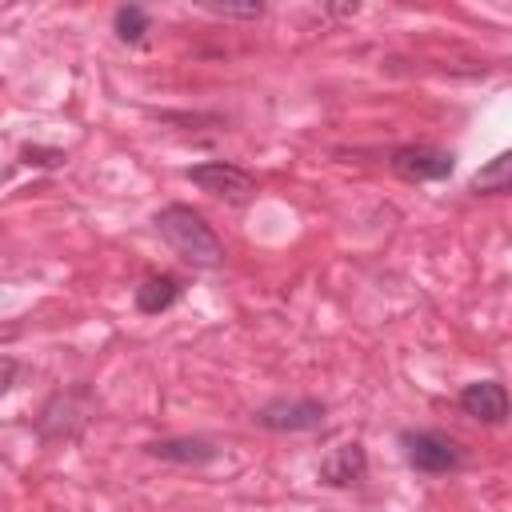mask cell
I'll return each instance as SVG.
<instances>
[{"label":"cell","instance_id":"cell-1","mask_svg":"<svg viewBox=\"0 0 512 512\" xmlns=\"http://www.w3.org/2000/svg\"><path fill=\"white\" fill-rule=\"evenodd\" d=\"M152 224H156L160 240H164L180 260H188L192 268H220L224 244H220V236L212 232V224H208L196 208H188V204H164V208L152 216Z\"/></svg>","mask_w":512,"mask_h":512},{"label":"cell","instance_id":"cell-2","mask_svg":"<svg viewBox=\"0 0 512 512\" xmlns=\"http://www.w3.org/2000/svg\"><path fill=\"white\" fill-rule=\"evenodd\" d=\"M400 448H404V464L424 476H444L464 464V448L440 428H408L400 432Z\"/></svg>","mask_w":512,"mask_h":512},{"label":"cell","instance_id":"cell-3","mask_svg":"<svg viewBox=\"0 0 512 512\" xmlns=\"http://www.w3.org/2000/svg\"><path fill=\"white\" fill-rule=\"evenodd\" d=\"M388 168L412 184L424 180H444L456 172V152L448 148H432V144H400L388 152Z\"/></svg>","mask_w":512,"mask_h":512},{"label":"cell","instance_id":"cell-4","mask_svg":"<svg viewBox=\"0 0 512 512\" xmlns=\"http://www.w3.org/2000/svg\"><path fill=\"white\" fill-rule=\"evenodd\" d=\"M184 176L216 200H248L256 192V176L232 160H204V164H192Z\"/></svg>","mask_w":512,"mask_h":512},{"label":"cell","instance_id":"cell-5","mask_svg":"<svg viewBox=\"0 0 512 512\" xmlns=\"http://www.w3.org/2000/svg\"><path fill=\"white\" fill-rule=\"evenodd\" d=\"M324 416H328V408L312 396H296V400L280 396V400H268L264 408L252 412V420L268 432H316L324 424Z\"/></svg>","mask_w":512,"mask_h":512},{"label":"cell","instance_id":"cell-6","mask_svg":"<svg viewBox=\"0 0 512 512\" xmlns=\"http://www.w3.org/2000/svg\"><path fill=\"white\" fill-rule=\"evenodd\" d=\"M88 416H92V396H88L84 388H68V392H56V396L44 404L36 428H40V436H44L52 424H60V428L52 432V440H48V444H60V440H76V436L84 432Z\"/></svg>","mask_w":512,"mask_h":512},{"label":"cell","instance_id":"cell-7","mask_svg":"<svg viewBox=\"0 0 512 512\" xmlns=\"http://www.w3.org/2000/svg\"><path fill=\"white\" fill-rule=\"evenodd\" d=\"M320 484H328V488H352V484H360L364 476H368V452H364V444L360 440H344V444H336L324 460H320Z\"/></svg>","mask_w":512,"mask_h":512},{"label":"cell","instance_id":"cell-8","mask_svg":"<svg viewBox=\"0 0 512 512\" xmlns=\"http://www.w3.org/2000/svg\"><path fill=\"white\" fill-rule=\"evenodd\" d=\"M460 408H464V416H472L480 424H504V416H508V388L500 380H472L460 392Z\"/></svg>","mask_w":512,"mask_h":512},{"label":"cell","instance_id":"cell-9","mask_svg":"<svg viewBox=\"0 0 512 512\" xmlns=\"http://www.w3.org/2000/svg\"><path fill=\"white\" fill-rule=\"evenodd\" d=\"M144 452H148L152 460L192 464V468L220 460V448H216L212 440H204V436H164V440H148V444H144Z\"/></svg>","mask_w":512,"mask_h":512},{"label":"cell","instance_id":"cell-10","mask_svg":"<svg viewBox=\"0 0 512 512\" xmlns=\"http://www.w3.org/2000/svg\"><path fill=\"white\" fill-rule=\"evenodd\" d=\"M132 300H136V312L160 316V312H168V308L180 300V280H176V276H148V280L132 292Z\"/></svg>","mask_w":512,"mask_h":512},{"label":"cell","instance_id":"cell-11","mask_svg":"<svg viewBox=\"0 0 512 512\" xmlns=\"http://www.w3.org/2000/svg\"><path fill=\"white\" fill-rule=\"evenodd\" d=\"M512 188V152H496L476 176H472V192L476 196H504Z\"/></svg>","mask_w":512,"mask_h":512},{"label":"cell","instance_id":"cell-12","mask_svg":"<svg viewBox=\"0 0 512 512\" xmlns=\"http://www.w3.org/2000/svg\"><path fill=\"white\" fill-rule=\"evenodd\" d=\"M112 32L124 40V44H140L148 32H152V16L140 8V4H120L112 12Z\"/></svg>","mask_w":512,"mask_h":512},{"label":"cell","instance_id":"cell-13","mask_svg":"<svg viewBox=\"0 0 512 512\" xmlns=\"http://www.w3.org/2000/svg\"><path fill=\"white\" fill-rule=\"evenodd\" d=\"M200 8L208 16H220V20H260L264 16V4L248 0V4H216V0H200Z\"/></svg>","mask_w":512,"mask_h":512},{"label":"cell","instance_id":"cell-14","mask_svg":"<svg viewBox=\"0 0 512 512\" xmlns=\"http://www.w3.org/2000/svg\"><path fill=\"white\" fill-rule=\"evenodd\" d=\"M20 160H24V164H36V168H60L68 156H64L60 148H40V144H28V148H20Z\"/></svg>","mask_w":512,"mask_h":512},{"label":"cell","instance_id":"cell-15","mask_svg":"<svg viewBox=\"0 0 512 512\" xmlns=\"http://www.w3.org/2000/svg\"><path fill=\"white\" fill-rule=\"evenodd\" d=\"M16 372H20V364H16L12 356H0V396L12 388V376H16Z\"/></svg>","mask_w":512,"mask_h":512}]
</instances>
